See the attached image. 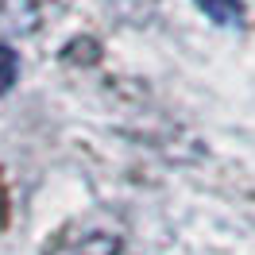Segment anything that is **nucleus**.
<instances>
[{"label": "nucleus", "mask_w": 255, "mask_h": 255, "mask_svg": "<svg viewBox=\"0 0 255 255\" xmlns=\"http://www.w3.org/2000/svg\"><path fill=\"white\" fill-rule=\"evenodd\" d=\"M120 252V240L116 236H78L58 244L50 255H116Z\"/></svg>", "instance_id": "nucleus-1"}, {"label": "nucleus", "mask_w": 255, "mask_h": 255, "mask_svg": "<svg viewBox=\"0 0 255 255\" xmlns=\"http://www.w3.org/2000/svg\"><path fill=\"white\" fill-rule=\"evenodd\" d=\"M19 74V58L12 47H0V93H8L12 89V81Z\"/></svg>", "instance_id": "nucleus-3"}, {"label": "nucleus", "mask_w": 255, "mask_h": 255, "mask_svg": "<svg viewBox=\"0 0 255 255\" xmlns=\"http://www.w3.org/2000/svg\"><path fill=\"white\" fill-rule=\"evenodd\" d=\"M193 4L221 27H240V19H244V4L240 0H193Z\"/></svg>", "instance_id": "nucleus-2"}, {"label": "nucleus", "mask_w": 255, "mask_h": 255, "mask_svg": "<svg viewBox=\"0 0 255 255\" xmlns=\"http://www.w3.org/2000/svg\"><path fill=\"white\" fill-rule=\"evenodd\" d=\"M0 213H4V197H0Z\"/></svg>", "instance_id": "nucleus-4"}]
</instances>
